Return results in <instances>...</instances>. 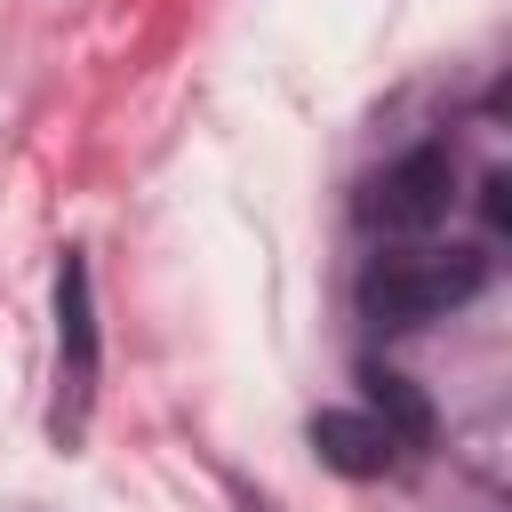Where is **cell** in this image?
<instances>
[{"label": "cell", "mask_w": 512, "mask_h": 512, "mask_svg": "<svg viewBox=\"0 0 512 512\" xmlns=\"http://www.w3.org/2000/svg\"><path fill=\"white\" fill-rule=\"evenodd\" d=\"M360 384H368V400H376V424H384L400 448H424V440H432V408H424V392H416L400 368L368 360V368H360Z\"/></svg>", "instance_id": "cell-5"}, {"label": "cell", "mask_w": 512, "mask_h": 512, "mask_svg": "<svg viewBox=\"0 0 512 512\" xmlns=\"http://www.w3.org/2000/svg\"><path fill=\"white\" fill-rule=\"evenodd\" d=\"M480 280H488L480 248H392L360 272V312L376 328H424V320L472 304Z\"/></svg>", "instance_id": "cell-1"}, {"label": "cell", "mask_w": 512, "mask_h": 512, "mask_svg": "<svg viewBox=\"0 0 512 512\" xmlns=\"http://www.w3.org/2000/svg\"><path fill=\"white\" fill-rule=\"evenodd\" d=\"M88 400H96V304H88V256L64 248V264H56V416H48V432L64 448L88 432Z\"/></svg>", "instance_id": "cell-2"}, {"label": "cell", "mask_w": 512, "mask_h": 512, "mask_svg": "<svg viewBox=\"0 0 512 512\" xmlns=\"http://www.w3.org/2000/svg\"><path fill=\"white\" fill-rule=\"evenodd\" d=\"M312 448H320V464L344 472V480H376V472H392V456H400V440H392L376 416H360V408H320V416H312Z\"/></svg>", "instance_id": "cell-4"}, {"label": "cell", "mask_w": 512, "mask_h": 512, "mask_svg": "<svg viewBox=\"0 0 512 512\" xmlns=\"http://www.w3.org/2000/svg\"><path fill=\"white\" fill-rule=\"evenodd\" d=\"M448 200H456V160H448L440 144H416V152H400L384 176H368L360 224L384 232V240H424L432 224H448Z\"/></svg>", "instance_id": "cell-3"}]
</instances>
